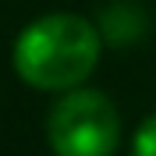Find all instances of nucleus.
<instances>
[{
	"label": "nucleus",
	"instance_id": "2",
	"mask_svg": "<svg viewBox=\"0 0 156 156\" xmlns=\"http://www.w3.org/2000/svg\"><path fill=\"white\" fill-rule=\"evenodd\" d=\"M46 138L57 156H114L121 142L117 107L96 89H75L53 103Z\"/></svg>",
	"mask_w": 156,
	"mask_h": 156
},
{
	"label": "nucleus",
	"instance_id": "1",
	"mask_svg": "<svg viewBox=\"0 0 156 156\" xmlns=\"http://www.w3.org/2000/svg\"><path fill=\"white\" fill-rule=\"evenodd\" d=\"M99 64V32L82 14H46L25 25L14 43V71L25 85L68 92Z\"/></svg>",
	"mask_w": 156,
	"mask_h": 156
},
{
	"label": "nucleus",
	"instance_id": "3",
	"mask_svg": "<svg viewBox=\"0 0 156 156\" xmlns=\"http://www.w3.org/2000/svg\"><path fill=\"white\" fill-rule=\"evenodd\" d=\"M131 156H156V114L142 121V128L131 138Z\"/></svg>",
	"mask_w": 156,
	"mask_h": 156
}]
</instances>
